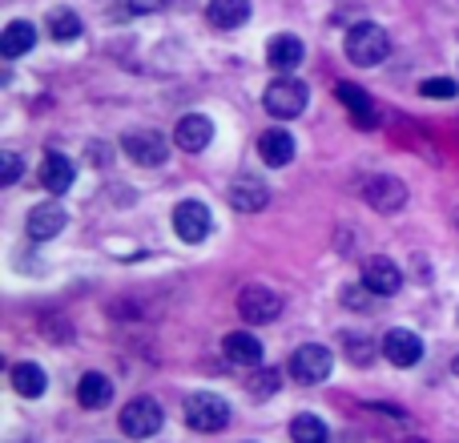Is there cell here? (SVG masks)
I'll use <instances>...</instances> for the list:
<instances>
[{
  "mask_svg": "<svg viewBox=\"0 0 459 443\" xmlns=\"http://www.w3.org/2000/svg\"><path fill=\"white\" fill-rule=\"evenodd\" d=\"M342 48H347V56L355 65L371 69V65H379L383 56H387L391 40H387V32H383L375 21H359V24H351V29H347V40H342Z\"/></svg>",
  "mask_w": 459,
  "mask_h": 443,
  "instance_id": "obj_1",
  "label": "cell"
},
{
  "mask_svg": "<svg viewBox=\"0 0 459 443\" xmlns=\"http://www.w3.org/2000/svg\"><path fill=\"white\" fill-rule=\"evenodd\" d=\"M262 105H266L270 117L290 121V117H299V113L307 109V85H302L299 77H278V81H270L266 85Z\"/></svg>",
  "mask_w": 459,
  "mask_h": 443,
  "instance_id": "obj_2",
  "label": "cell"
},
{
  "mask_svg": "<svg viewBox=\"0 0 459 443\" xmlns=\"http://www.w3.org/2000/svg\"><path fill=\"white\" fill-rule=\"evenodd\" d=\"M186 423H190L194 431L214 436V431H222L230 423V404L222 395H214V391H198V395L186 399Z\"/></svg>",
  "mask_w": 459,
  "mask_h": 443,
  "instance_id": "obj_3",
  "label": "cell"
},
{
  "mask_svg": "<svg viewBox=\"0 0 459 443\" xmlns=\"http://www.w3.org/2000/svg\"><path fill=\"white\" fill-rule=\"evenodd\" d=\"M121 431H126L129 439H150L161 431V423H166V415H161V407L153 404V399H134V404L121 412Z\"/></svg>",
  "mask_w": 459,
  "mask_h": 443,
  "instance_id": "obj_4",
  "label": "cell"
},
{
  "mask_svg": "<svg viewBox=\"0 0 459 443\" xmlns=\"http://www.w3.org/2000/svg\"><path fill=\"white\" fill-rule=\"evenodd\" d=\"M121 150H126L129 161H137V166H161L166 161V137L158 134V129H129L126 137H121Z\"/></svg>",
  "mask_w": 459,
  "mask_h": 443,
  "instance_id": "obj_5",
  "label": "cell"
},
{
  "mask_svg": "<svg viewBox=\"0 0 459 443\" xmlns=\"http://www.w3.org/2000/svg\"><path fill=\"white\" fill-rule=\"evenodd\" d=\"M238 315L258 326L274 323V318L282 315V299H278L270 286H242V294H238Z\"/></svg>",
  "mask_w": 459,
  "mask_h": 443,
  "instance_id": "obj_6",
  "label": "cell"
},
{
  "mask_svg": "<svg viewBox=\"0 0 459 443\" xmlns=\"http://www.w3.org/2000/svg\"><path fill=\"white\" fill-rule=\"evenodd\" d=\"M331 367H334V355L326 347H318V343H302L290 355V375L299 383H323L331 375Z\"/></svg>",
  "mask_w": 459,
  "mask_h": 443,
  "instance_id": "obj_7",
  "label": "cell"
},
{
  "mask_svg": "<svg viewBox=\"0 0 459 443\" xmlns=\"http://www.w3.org/2000/svg\"><path fill=\"white\" fill-rule=\"evenodd\" d=\"M210 226H214V218H210V210H206V202H178V210H174V230H178V238L182 242H202V238L210 234Z\"/></svg>",
  "mask_w": 459,
  "mask_h": 443,
  "instance_id": "obj_8",
  "label": "cell"
},
{
  "mask_svg": "<svg viewBox=\"0 0 459 443\" xmlns=\"http://www.w3.org/2000/svg\"><path fill=\"white\" fill-rule=\"evenodd\" d=\"M367 202H371V210H379V214H395V210H403L407 202V186L399 182V178H371L367 182Z\"/></svg>",
  "mask_w": 459,
  "mask_h": 443,
  "instance_id": "obj_9",
  "label": "cell"
},
{
  "mask_svg": "<svg viewBox=\"0 0 459 443\" xmlns=\"http://www.w3.org/2000/svg\"><path fill=\"white\" fill-rule=\"evenodd\" d=\"M379 347L395 367H415L423 359V339L415 331H387Z\"/></svg>",
  "mask_w": 459,
  "mask_h": 443,
  "instance_id": "obj_10",
  "label": "cell"
},
{
  "mask_svg": "<svg viewBox=\"0 0 459 443\" xmlns=\"http://www.w3.org/2000/svg\"><path fill=\"white\" fill-rule=\"evenodd\" d=\"M210 137H214V121L202 117V113H186L174 129L178 150H186V153H202L210 145Z\"/></svg>",
  "mask_w": 459,
  "mask_h": 443,
  "instance_id": "obj_11",
  "label": "cell"
},
{
  "mask_svg": "<svg viewBox=\"0 0 459 443\" xmlns=\"http://www.w3.org/2000/svg\"><path fill=\"white\" fill-rule=\"evenodd\" d=\"M65 206H56V202H40V206L29 210V238L32 242H48V238H56L65 230Z\"/></svg>",
  "mask_w": 459,
  "mask_h": 443,
  "instance_id": "obj_12",
  "label": "cell"
},
{
  "mask_svg": "<svg viewBox=\"0 0 459 443\" xmlns=\"http://www.w3.org/2000/svg\"><path fill=\"white\" fill-rule=\"evenodd\" d=\"M363 286L367 291H375L379 299H391V294L403 286V270H399L391 258H371L367 262V270H363Z\"/></svg>",
  "mask_w": 459,
  "mask_h": 443,
  "instance_id": "obj_13",
  "label": "cell"
},
{
  "mask_svg": "<svg viewBox=\"0 0 459 443\" xmlns=\"http://www.w3.org/2000/svg\"><path fill=\"white\" fill-rule=\"evenodd\" d=\"M302 40L294 37V32H278V37H270V45H266V61L274 65L278 73H294L302 65Z\"/></svg>",
  "mask_w": 459,
  "mask_h": 443,
  "instance_id": "obj_14",
  "label": "cell"
},
{
  "mask_svg": "<svg viewBox=\"0 0 459 443\" xmlns=\"http://www.w3.org/2000/svg\"><path fill=\"white\" fill-rule=\"evenodd\" d=\"M226 198H230V206L242 210V214H258V210L270 202V190L258 182V178H238V182L226 190Z\"/></svg>",
  "mask_w": 459,
  "mask_h": 443,
  "instance_id": "obj_15",
  "label": "cell"
},
{
  "mask_svg": "<svg viewBox=\"0 0 459 443\" xmlns=\"http://www.w3.org/2000/svg\"><path fill=\"white\" fill-rule=\"evenodd\" d=\"M40 186H45L48 194H65L73 186V178H77V169H73L69 158H61V153H48L45 161H40Z\"/></svg>",
  "mask_w": 459,
  "mask_h": 443,
  "instance_id": "obj_16",
  "label": "cell"
},
{
  "mask_svg": "<svg viewBox=\"0 0 459 443\" xmlns=\"http://www.w3.org/2000/svg\"><path fill=\"white\" fill-rule=\"evenodd\" d=\"M206 16L214 29H242L250 21V0H210Z\"/></svg>",
  "mask_w": 459,
  "mask_h": 443,
  "instance_id": "obj_17",
  "label": "cell"
},
{
  "mask_svg": "<svg viewBox=\"0 0 459 443\" xmlns=\"http://www.w3.org/2000/svg\"><path fill=\"white\" fill-rule=\"evenodd\" d=\"M258 153L266 166H286V161L294 158V137L286 134V129H266V134L258 137Z\"/></svg>",
  "mask_w": 459,
  "mask_h": 443,
  "instance_id": "obj_18",
  "label": "cell"
},
{
  "mask_svg": "<svg viewBox=\"0 0 459 443\" xmlns=\"http://www.w3.org/2000/svg\"><path fill=\"white\" fill-rule=\"evenodd\" d=\"M222 351H226L230 363H238V367H258L262 363V343L254 339V334H246V331L226 334Z\"/></svg>",
  "mask_w": 459,
  "mask_h": 443,
  "instance_id": "obj_19",
  "label": "cell"
},
{
  "mask_svg": "<svg viewBox=\"0 0 459 443\" xmlns=\"http://www.w3.org/2000/svg\"><path fill=\"white\" fill-rule=\"evenodd\" d=\"M77 399H81V407H89V412H101V407H109V399H113V383L105 379V375L89 371L85 379L77 383Z\"/></svg>",
  "mask_w": 459,
  "mask_h": 443,
  "instance_id": "obj_20",
  "label": "cell"
},
{
  "mask_svg": "<svg viewBox=\"0 0 459 443\" xmlns=\"http://www.w3.org/2000/svg\"><path fill=\"white\" fill-rule=\"evenodd\" d=\"M334 93H339V101L351 109V117H355V126L375 129V109H371V97H367L363 89H359V85H347V81H342V85L334 89Z\"/></svg>",
  "mask_w": 459,
  "mask_h": 443,
  "instance_id": "obj_21",
  "label": "cell"
},
{
  "mask_svg": "<svg viewBox=\"0 0 459 443\" xmlns=\"http://www.w3.org/2000/svg\"><path fill=\"white\" fill-rule=\"evenodd\" d=\"M32 45H37V29H32L29 21H13L4 29V37H0V53H4L8 61H13V56H24Z\"/></svg>",
  "mask_w": 459,
  "mask_h": 443,
  "instance_id": "obj_22",
  "label": "cell"
},
{
  "mask_svg": "<svg viewBox=\"0 0 459 443\" xmlns=\"http://www.w3.org/2000/svg\"><path fill=\"white\" fill-rule=\"evenodd\" d=\"M13 387H16V395H24V399H40L45 387H48V379L37 363H16L13 367Z\"/></svg>",
  "mask_w": 459,
  "mask_h": 443,
  "instance_id": "obj_23",
  "label": "cell"
},
{
  "mask_svg": "<svg viewBox=\"0 0 459 443\" xmlns=\"http://www.w3.org/2000/svg\"><path fill=\"white\" fill-rule=\"evenodd\" d=\"M290 439L294 443H326V423L318 415H294L290 420Z\"/></svg>",
  "mask_w": 459,
  "mask_h": 443,
  "instance_id": "obj_24",
  "label": "cell"
},
{
  "mask_svg": "<svg viewBox=\"0 0 459 443\" xmlns=\"http://www.w3.org/2000/svg\"><path fill=\"white\" fill-rule=\"evenodd\" d=\"M48 32H53V40H77L81 16L69 13V8H53V13H48Z\"/></svg>",
  "mask_w": 459,
  "mask_h": 443,
  "instance_id": "obj_25",
  "label": "cell"
},
{
  "mask_svg": "<svg viewBox=\"0 0 459 443\" xmlns=\"http://www.w3.org/2000/svg\"><path fill=\"white\" fill-rule=\"evenodd\" d=\"M420 93L431 97V101H447V97L459 93V85L452 77H431V81H423V85H420Z\"/></svg>",
  "mask_w": 459,
  "mask_h": 443,
  "instance_id": "obj_26",
  "label": "cell"
},
{
  "mask_svg": "<svg viewBox=\"0 0 459 443\" xmlns=\"http://www.w3.org/2000/svg\"><path fill=\"white\" fill-rule=\"evenodd\" d=\"M347 355H351V363H359V367H367L371 363V343L363 339V334H347Z\"/></svg>",
  "mask_w": 459,
  "mask_h": 443,
  "instance_id": "obj_27",
  "label": "cell"
},
{
  "mask_svg": "<svg viewBox=\"0 0 459 443\" xmlns=\"http://www.w3.org/2000/svg\"><path fill=\"white\" fill-rule=\"evenodd\" d=\"M371 299H379V294L367 291V286H347V291H342V307H355V310H367Z\"/></svg>",
  "mask_w": 459,
  "mask_h": 443,
  "instance_id": "obj_28",
  "label": "cell"
},
{
  "mask_svg": "<svg viewBox=\"0 0 459 443\" xmlns=\"http://www.w3.org/2000/svg\"><path fill=\"white\" fill-rule=\"evenodd\" d=\"M16 178H21V158L16 153H0V182L13 186Z\"/></svg>",
  "mask_w": 459,
  "mask_h": 443,
  "instance_id": "obj_29",
  "label": "cell"
},
{
  "mask_svg": "<svg viewBox=\"0 0 459 443\" xmlns=\"http://www.w3.org/2000/svg\"><path fill=\"white\" fill-rule=\"evenodd\" d=\"M250 387H254V395H274V391H278V375H274V371H262V375H254V383H250Z\"/></svg>",
  "mask_w": 459,
  "mask_h": 443,
  "instance_id": "obj_30",
  "label": "cell"
},
{
  "mask_svg": "<svg viewBox=\"0 0 459 443\" xmlns=\"http://www.w3.org/2000/svg\"><path fill=\"white\" fill-rule=\"evenodd\" d=\"M166 0H126V13H158Z\"/></svg>",
  "mask_w": 459,
  "mask_h": 443,
  "instance_id": "obj_31",
  "label": "cell"
},
{
  "mask_svg": "<svg viewBox=\"0 0 459 443\" xmlns=\"http://www.w3.org/2000/svg\"><path fill=\"white\" fill-rule=\"evenodd\" d=\"M89 158L93 166H109V145H89Z\"/></svg>",
  "mask_w": 459,
  "mask_h": 443,
  "instance_id": "obj_32",
  "label": "cell"
},
{
  "mask_svg": "<svg viewBox=\"0 0 459 443\" xmlns=\"http://www.w3.org/2000/svg\"><path fill=\"white\" fill-rule=\"evenodd\" d=\"M455 375H459V359H455Z\"/></svg>",
  "mask_w": 459,
  "mask_h": 443,
  "instance_id": "obj_33",
  "label": "cell"
},
{
  "mask_svg": "<svg viewBox=\"0 0 459 443\" xmlns=\"http://www.w3.org/2000/svg\"><path fill=\"white\" fill-rule=\"evenodd\" d=\"M455 222H459V214H455Z\"/></svg>",
  "mask_w": 459,
  "mask_h": 443,
  "instance_id": "obj_34",
  "label": "cell"
}]
</instances>
